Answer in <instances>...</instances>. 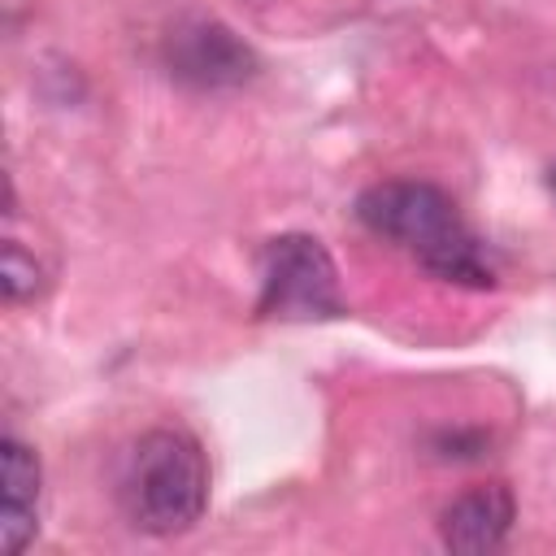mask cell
Returning <instances> with one entry per match:
<instances>
[{
    "label": "cell",
    "instance_id": "cell-5",
    "mask_svg": "<svg viewBox=\"0 0 556 556\" xmlns=\"http://www.w3.org/2000/svg\"><path fill=\"white\" fill-rule=\"evenodd\" d=\"M517 517V500L504 482H478L439 513V539L452 552H495Z\"/></svg>",
    "mask_w": 556,
    "mask_h": 556
},
{
    "label": "cell",
    "instance_id": "cell-3",
    "mask_svg": "<svg viewBox=\"0 0 556 556\" xmlns=\"http://www.w3.org/2000/svg\"><path fill=\"white\" fill-rule=\"evenodd\" d=\"M356 217L365 230L395 239V243L413 248L417 256H426L430 248H439L465 230L452 195L439 191L434 182H417V178H391V182L365 187L356 200Z\"/></svg>",
    "mask_w": 556,
    "mask_h": 556
},
{
    "label": "cell",
    "instance_id": "cell-1",
    "mask_svg": "<svg viewBox=\"0 0 556 556\" xmlns=\"http://www.w3.org/2000/svg\"><path fill=\"white\" fill-rule=\"evenodd\" d=\"M122 508L135 530L169 539L191 530L208 504V460L187 430H148L122 469Z\"/></svg>",
    "mask_w": 556,
    "mask_h": 556
},
{
    "label": "cell",
    "instance_id": "cell-4",
    "mask_svg": "<svg viewBox=\"0 0 556 556\" xmlns=\"http://www.w3.org/2000/svg\"><path fill=\"white\" fill-rule=\"evenodd\" d=\"M169 78L195 91H230L256 74V52L217 17H182L161 43Z\"/></svg>",
    "mask_w": 556,
    "mask_h": 556
},
{
    "label": "cell",
    "instance_id": "cell-7",
    "mask_svg": "<svg viewBox=\"0 0 556 556\" xmlns=\"http://www.w3.org/2000/svg\"><path fill=\"white\" fill-rule=\"evenodd\" d=\"M417 261H421V269H430L443 282H460V287H491L495 282V274H491V265H486V256H482V248H478V239L469 230L452 235L447 243L430 248Z\"/></svg>",
    "mask_w": 556,
    "mask_h": 556
},
{
    "label": "cell",
    "instance_id": "cell-2",
    "mask_svg": "<svg viewBox=\"0 0 556 556\" xmlns=\"http://www.w3.org/2000/svg\"><path fill=\"white\" fill-rule=\"evenodd\" d=\"M343 313L339 269L321 239L313 235H278L265 248L261 265V300L256 317L278 321H326Z\"/></svg>",
    "mask_w": 556,
    "mask_h": 556
},
{
    "label": "cell",
    "instance_id": "cell-8",
    "mask_svg": "<svg viewBox=\"0 0 556 556\" xmlns=\"http://www.w3.org/2000/svg\"><path fill=\"white\" fill-rule=\"evenodd\" d=\"M0 291L9 304H22L39 291V265L35 256H26L17 243H4V261H0Z\"/></svg>",
    "mask_w": 556,
    "mask_h": 556
},
{
    "label": "cell",
    "instance_id": "cell-6",
    "mask_svg": "<svg viewBox=\"0 0 556 556\" xmlns=\"http://www.w3.org/2000/svg\"><path fill=\"white\" fill-rule=\"evenodd\" d=\"M39 456L22 439L0 443V547L17 556L39 530Z\"/></svg>",
    "mask_w": 556,
    "mask_h": 556
},
{
    "label": "cell",
    "instance_id": "cell-9",
    "mask_svg": "<svg viewBox=\"0 0 556 556\" xmlns=\"http://www.w3.org/2000/svg\"><path fill=\"white\" fill-rule=\"evenodd\" d=\"M547 182H552V191H556V165H552V169H547Z\"/></svg>",
    "mask_w": 556,
    "mask_h": 556
}]
</instances>
